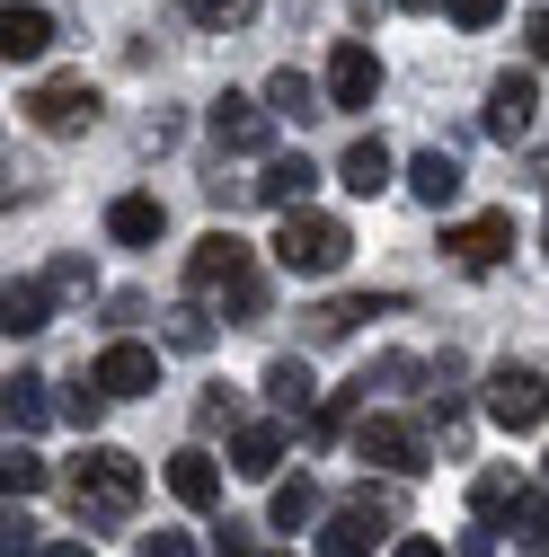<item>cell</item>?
I'll return each instance as SVG.
<instances>
[{
    "instance_id": "cell-1",
    "label": "cell",
    "mask_w": 549,
    "mask_h": 557,
    "mask_svg": "<svg viewBox=\"0 0 549 557\" xmlns=\"http://www.w3.org/2000/svg\"><path fill=\"white\" fill-rule=\"evenodd\" d=\"M186 284H195V293H213V301H222V310H240V319H266V274H257V257H248V239H240V231L195 239Z\"/></svg>"
},
{
    "instance_id": "cell-2",
    "label": "cell",
    "mask_w": 549,
    "mask_h": 557,
    "mask_svg": "<svg viewBox=\"0 0 549 557\" xmlns=\"http://www.w3.org/2000/svg\"><path fill=\"white\" fill-rule=\"evenodd\" d=\"M133 505H143V460H133V451H81V469H72V513H81L89 531H115V522H133Z\"/></svg>"
},
{
    "instance_id": "cell-3",
    "label": "cell",
    "mask_w": 549,
    "mask_h": 557,
    "mask_svg": "<svg viewBox=\"0 0 549 557\" xmlns=\"http://www.w3.org/2000/svg\"><path fill=\"white\" fill-rule=\"evenodd\" d=\"M346 248H355V231L337 213H284V222H274V265H284V274H337Z\"/></svg>"
},
{
    "instance_id": "cell-4",
    "label": "cell",
    "mask_w": 549,
    "mask_h": 557,
    "mask_svg": "<svg viewBox=\"0 0 549 557\" xmlns=\"http://www.w3.org/2000/svg\"><path fill=\"white\" fill-rule=\"evenodd\" d=\"M488 416H497L505 434H540V425H549V372L497 363V372H488Z\"/></svg>"
},
{
    "instance_id": "cell-5",
    "label": "cell",
    "mask_w": 549,
    "mask_h": 557,
    "mask_svg": "<svg viewBox=\"0 0 549 557\" xmlns=\"http://www.w3.org/2000/svg\"><path fill=\"white\" fill-rule=\"evenodd\" d=\"M355 451H364L373 469H390V478H417V469H426V434L399 425V416H364V425H355Z\"/></svg>"
},
{
    "instance_id": "cell-6",
    "label": "cell",
    "mask_w": 549,
    "mask_h": 557,
    "mask_svg": "<svg viewBox=\"0 0 549 557\" xmlns=\"http://www.w3.org/2000/svg\"><path fill=\"white\" fill-rule=\"evenodd\" d=\"M373 98H381V62H373V45L346 36V45L328 53V107H337V115H355V107H373Z\"/></svg>"
},
{
    "instance_id": "cell-7",
    "label": "cell",
    "mask_w": 549,
    "mask_h": 557,
    "mask_svg": "<svg viewBox=\"0 0 549 557\" xmlns=\"http://www.w3.org/2000/svg\"><path fill=\"white\" fill-rule=\"evenodd\" d=\"M27 124L36 133H81V124H98V89L89 81H45V89H27Z\"/></svg>"
},
{
    "instance_id": "cell-8",
    "label": "cell",
    "mask_w": 549,
    "mask_h": 557,
    "mask_svg": "<svg viewBox=\"0 0 549 557\" xmlns=\"http://www.w3.org/2000/svg\"><path fill=\"white\" fill-rule=\"evenodd\" d=\"M89 381L107 398H143V389H160V355H151V345H107V355L89 363Z\"/></svg>"
},
{
    "instance_id": "cell-9",
    "label": "cell",
    "mask_w": 549,
    "mask_h": 557,
    "mask_svg": "<svg viewBox=\"0 0 549 557\" xmlns=\"http://www.w3.org/2000/svg\"><path fill=\"white\" fill-rule=\"evenodd\" d=\"M213 133H222V151H266L274 143V107H257V98H213Z\"/></svg>"
},
{
    "instance_id": "cell-10",
    "label": "cell",
    "mask_w": 549,
    "mask_h": 557,
    "mask_svg": "<svg viewBox=\"0 0 549 557\" xmlns=\"http://www.w3.org/2000/svg\"><path fill=\"white\" fill-rule=\"evenodd\" d=\"M443 248H452V265H497L505 248H514V213H478V222H461V231H443Z\"/></svg>"
},
{
    "instance_id": "cell-11",
    "label": "cell",
    "mask_w": 549,
    "mask_h": 557,
    "mask_svg": "<svg viewBox=\"0 0 549 557\" xmlns=\"http://www.w3.org/2000/svg\"><path fill=\"white\" fill-rule=\"evenodd\" d=\"M532 115H540L532 72H505V81L488 89V133H497V143H523V133H532Z\"/></svg>"
},
{
    "instance_id": "cell-12",
    "label": "cell",
    "mask_w": 549,
    "mask_h": 557,
    "mask_svg": "<svg viewBox=\"0 0 549 557\" xmlns=\"http://www.w3.org/2000/svg\"><path fill=\"white\" fill-rule=\"evenodd\" d=\"M160 231H169V203H160V195H115V203H107V239L151 248Z\"/></svg>"
},
{
    "instance_id": "cell-13",
    "label": "cell",
    "mask_w": 549,
    "mask_h": 557,
    "mask_svg": "<svg viewBox=\"0 0 549 557\" xmlns=\"http://www.w3.org/2000/svg\"><path fill=\"white\" fill-rule=\"evenodd\" d=\"M169 496H178L186 513H213V505H222V469H213V451H178V460H169Z\"/></svg>"
},
{
    "instance_id": "cell-14",
    "label": "cell",
    "mask_w": 549,
    "mask_h": 557,
    "mask_svg": "<svg viewBox=\"0 0 549 557\" xmlns=\"http://www.w3.org/2000/svg\"><path fill=\"white\" fill-rule=\"evenodd\" d=\"M310 186H319L310 151H284V160H266V177H257V195H266V203H284V213H310Z\"/></svg>"
},
{
    "instance_id": "cell-15",
    "label": "cell",
    "mask_w": 549,
    "mask_h": 557,
    "mask_svg": "<svg viewBox=\"0 0 549 557\" xmlns=\"http://www.w3.org/2000/svg\"><path fill=\"white\" fill-rule=\"evenodd\" d=\"M390 177H399V160H390V143H381V133H364V143L337 160V186H355V195H381Z\"/></svg>"
},
{
    "instance_id": "cell-16",
    "label": "cell",
    "mask_w": 549,
    "mask_h": 557,
    "mask_svg": "<svg viewBox=\"0 0 549 557\" xmlns=\"http://www.w3.org/2000/svg\"><path fill=\"white\" fill-rule=\"evenodd\" d=\"M231 469L240 478H274L284 469V425H240L231 434Z\"/></svg>"
},
{
    "instance_id": "cell-17",
    "label": "cell",
    "mask_w": 549,
    "mask_h": 557,
    "mask_svg": "<svg viewBox=\"0 0 549 557\" xmlns=\"http://www.w3.org/2000/svg\"><path fill=\"white\" fill-rule=\"evenodd\" d=\"M45 319H53V284H36V274H27V284L0 293V327H10V336H36Z\"/></svg>"
},
{
    "instance_id": "cell-18",
    "label": "cell",
    "mask_w": 549,
    "mask_h": 557,
    "mask_svg": "<svg viewBox=\"0 0 549 557\" xmlns=\"http://www.w3.org/2000/svg\"><path fill=\"white\" fill-rule=\"evenodd\" d=\"M381 531H390V513H381V505H346V513L328 522V557H364Z\"/></svg>"
},
{
    "instance_id": "cell-19",
    "label": "cell",
    "mask_w": 549,
    "mask_h": 557,
    "mask_svg": "<svg viewBox=\"0 0 549 557\" xmlns=\"http://www.w3.org/2000/svg\"><path fill=\"white\" fill-rule=\"evenodd\" d=\"M266 107H274V115H293V124H310V115H328V89L302 81V72H274V81H266Z\"/></svg>"
},
{
    "instance_id": "cell-20",
    "label": "cell",
    "mask_w": 549,
    "mask_h": 557,
    "mask_svg": "<svg viewBox=\"0 0 549 557\" xmlns=\"http://www.w3.org/2000/svg\"><path fill=\"white\" fill-rule=\"evenodd\" d=\"M373 310L381 301H364V293L355 301H319V310H302V336L310 345H337V336H355V319H373Z\"/></svg>"
},
{
    "instance_id": "cell-21",
    "label": "cell",
    "mask_w": 549,
    "mask_h": 557,
    "mask_svg": "<svg viewBox=\"0 0 549 557\" xmlns=\"http://www.w3.org/2000/svg\"><path fill=\"white\" fill-rule=\"evenodd\" d=\"M407 186H417V203H452L461 195V160L452 151H417L407 160Z\"/></svg>"
},
{
    "instance_id": "cell-22",
    "label": "cell",
    "mask_w": 549,
    "mask_h": 557,
    "mask_svg": "<svg viewBox=\"0 0 549 557\" xmlns=\"http://www.w3.org/2000/svg\"><path fill=\"white\" fill-rule=\"evenodd\" d=\"M53 45V18L45 10H19V0H10V27H0V53H10V62H36Z\"/></svg>"
},
{
    "instance_id": "cell-23",
    "label": "cell",
    "mask_w": 549,
    "mask_h": 557,
    "mask_svg": "<svg viewBox=\"0 0 549 557\" xmlns=\"http://www.w3.org/2000/svg\"><path fill=\"white\" fill-rule=\"evenodd\" d=\"M310 389H319V381H310V363H293V355H284V363H266V398L284 407V416H293V407H310Z\"/></svg>"
},
{
    "instance_id": "cell-24",
    "label": "cell",
    "mask_w": 549,
    "mask_h": 557,
    "mask_svg": "<svg viewBox=\"0 0 549 557\" xmlns=\"http://www.w3.org/2000/svg\"><path fill=\"white\" fill-rule=\"evenodd\" d=\"M469 505H478V513H505V505L523 513V478H514V469H478V486H469Z\"/></svg>"
},
{
    "instance_id": "cell-25",
    "label": "cell",
    "mask_w": 549,
    "mask_h": 557,
    "mask_svg": "<svg viewBox=\"0 0 549 557\" xmlns=\"http://www.w3.org/2000/svg\"><path fill=\"white\" fill-rule=\"evenodd\" d=\"M319 513V486L310 478H284V486H274V531H302Z\"/></svg>"
},
{
    "instance_id": "cell-26",
    "label": "cell",
    "mask_w": 549,
    "mask_h": 557,
    "mask_svg": "<svg viewBox=\"0 0 549 557\" xmlns=\"http://www.w3.org/2000/svg\"><path fill=\"white\" fill-rule=\"evenodd\" d=\"M45 416H53V407H45V381H36V372H19V381H10V425H19V434H36Z\"/></svg>"
},
{
    "instance_id": "cell-27",
    "label": "cell",
    "mask_w": 549,
    "mask_h": 557,
    "mask_svg": "<svg viewBox=\"0 0 549 557\" xmlns=\"http://www.w3.org/2000/svg\"><path fill=\"white\" fill-rule=\"evenodd\" d=\"M0 486H10V505H19V496H36V486H45V460H36L27 443H10V460H0Z\"/></svg>"
},
{
    "instance_id": "cell-28",
    "label": "cell",
    "mask_w": 549,
    "mask_h": 557,
    "mask_svg": "<svg viewBox=\"0 0 549 557\" xmlns=\"http://www.w3.org/2000/svg\"><path fill=\"white\" fill-rule=\"evenodd\" d=\"M195 27H257V0H186Z\"/></svg>"
},
{
    "instance_id": "cell-29",
    "label": "cell",
    "mask_w": 549,
    "mask_h": 557,
    "mask_svg": "<svg viewBox=\"0 0 549 557\" xmlns=\"http://www.w3.org/2000/svg\"><path fill=\"white\" fill-rule=\"evenodd\" d=\"M169 345H178V355H204V345H213V319H204L195 301H186V310H169Z\"/></svg>"
},
{
    "instance_id": "cell-30",
    "label": "cell",
    "mask_w": 549,
    "mask_h": 557,
    "mask_svg": "<svg viewBox=\"0 0 549 557\" xmlns=\"http://www.w3.org/2000/svg\"><path fill=\"white\" fill-rule=\"evenodd\" d=\"M443 10H452V27H497L505 0H443Z\"/></svg>"
},
{
    "instance_id": "cell-31",
    "label": "cell",
    "mask_w": 549,
    "mask_h": 557,
    "mask_svg": "<svg viewBox=\"0 0 549 557\" xmlns=\"http://www.w3.org/2000/svg\"><path fill=\"white\" fill-rule=\"evenodd\" d=\"M213 557H266V548L248 540V522H222V531H213Z\"/></svg>"
},
{
    "instance_id": "cell-32",
    "label": "cell",
    "mask_w": 549,
    "mask_h": 557,
    "mask_svg": "<svg viewBox=\"0 0 549 557\" xmlns=\"http://www.w3.org/2000/svg\"><path fill=\"white\" fill-rule=\"evenodd\" d=\"M514 522H523V540H532V548H549V496H523V513H514Z\"/></svg>"
},
{
    "instance_id": "cell-33",
    "label": "cell",
    "mask_w": 549,
    "mask_h": 557,
    "mask_svg": "<svg viewBox=\"0 0 549 557\" xmlns=\"http://www.w3.org/2000/svg\"><path fill=\"white\" fill-rule=\"evenodd\" d=\"M0 548H10V557H45V548H36V522H27L19 505H10V540H0Z\"/></svg>"
},
{
    "instance_id": "cell-34",
    "label": "cell",
    "mask_w": 549,
    "mask_h": 557,
    "mask_svg": "<svg viewBox=\"0 0 549 557\" xmlns=\"http://www.w3.org/2000/svg\"><path fill=\"white\" fill-rule=\"evenodd\" d=\"M143 557H195V540H186V531H151V540H143Z\"/></svg>"
},
{
    "instance_id": "cell-35",
    "label": "cell",
    "mask_w": 549,
    "mask_h": 557,
    "mask_svg": "<svg viewBox=\"0 0 549 557\" xmlns=\"http://www.w3.org/2000/svg\"><path fill=\"white\" fill-rule=\"evenodd\" d=\"M523 45H532V62H549V10H532V27H523Z\"/></svg>"
},
{
    "instance_id": "cell-36",
    "label": "cell",
    "mask_w": 549,
    "mask_h": 557,
    "mask_svg": "<svg viewBox=\"0 0 549 557\" xmlns=\"http://www.w3.org/2000/svg\"><path fill=\"white\" fill-rule=\"evenodd\" d=\"M399 557H443V548L435 540H399Z\"/></svg>"
},
{
    "instance_id": "cell-37",
    "label": "cell",
    "mask_w": 549,
    "mask_h": 557,
    "mask_svg": "<svg viewBox=\"0 0 549 557\" xmlns=\"http://www.w3.org/2000/svg\"><path fill=\"white\" fill-rule=\"evenodd\" d=\"M45 557H89V540H53V548H45Z\"/></svg>"
},
{
    "instance_id": "cell-38",
    "label": "cell",
    "mask_w": 549,
    "mask_h": 557,
    "mask_svg": "<svg viewBox=\"0 0 549 557\" xmlns=\"http://www.w3.org/2000/svg\"><path fill=\"white\" fill-rule=\"evenodd\" d=\"M540 248H549V231H540Z\"/></svg>"
}]
</instances>
